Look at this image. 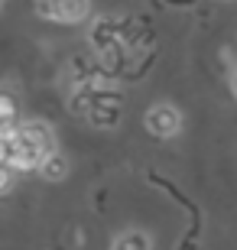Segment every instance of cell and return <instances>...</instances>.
Masks as SVG:
<instances>
[{
	"label": "cell",
	"mask_w": 237,
	"mask_h": 250,
	"mask_svg": "<svg viewBox=\"0 0 237 250\" xmlns=\"http://www.w3.org/2000/svg\"><path fill=\"white\" fill-rule=\"evenodd\" d=\"M3 163L13 169H39V163L55 153V140H52V130L39 121H29V124H20L13 133H3Z\"/></svg>",
	"instance_id": "1"
},
{
	"label": "cell",
	"mask_w": 237,
	"mask_h": 250,
	"mask_svg": "<svg viewBox=\"0 0 237 250\" xmlns=\"http://www.w3.org/2000/svg\"><path fill=\"white\" fill-rule=\"evenodd\" d=\"M43 20H55V23H82L91 10V0H39L36 3Z\"/></svg>",
	"instance_id": "2"
},
{
	"label": "cell",
	"mask_w": 237,
	"mask_h": 250,
	"mask_svg": "<svg viewBox=\"0 0 237 250\" xmlns=\"http://www.w3.org/2000/svg\"><path fill=\"white\" fill-rule=\"evenodd\" d=\"M179 124H182V117H179V111L169 107V104H156L153 111L146 114V130L159 140L175 137V133H179Z\"/></svg>",
	"instance_id": "3"
},
{
	"label": "cell",
	"mask_w": 237,
	"mask_h": 250,
	"mask_svg": "<svg viewBox=\"0 0 237 250\" xmlns=\"http://www.w3.org/2000/svg\"><path fill=\"white\" fill-rule=\"evenodd\" d=\"M124 33V29L114 23V20H98L91 29V42L104 52V49H114V42H117V36Z\"/></svg>",
	"instance_id": "4"
},
{
	"label": "cell",
	"mask_w": 237,
	"mask_h": 250,
	"mask_svg": "<svg viewBox=\"0 0 237 250\" xmlns=\"http://www.w3.org/2000/svg\"><path fill=\"white\" fill-rule=\"evenodd\" d=\"M39 172H43L46 182H62V179L68 176V159H65L62 153H49V156L39 163Z\"/></svg>",
	"instance_id": "5"
},
{
	"label": "cell",
	"mask_w": 237,
	"mask_h": 250,
	"mask_svg": "<svg viewBox=\"0 0 237 250\" xmlns=\"http://www.w3.org/2000/svg\"><path fill=\"white\" fill-rule=\"evenodd\" d=\"M114 250H153V244H150V237L143 231H124L117 234Z\"/></svg>",
	"instance_id": "6"
},
{
	"label": "cell",
	"mask_w": 237,
	"mask_h": 250,
	"mask_svg": "<svg viewBox=\"0 0 237 250\" xmlns=\"http://www.w3.org/2000/svg\"><path fill=\"white\" fill-rule=\"evenodd\" d=\"M88 121L94 127H114L120 121V111H117V104H98V107L88 111Z\"/></svg>",
	"instance_id": "7"
},
{
	"label": "cell",
	"mask_w": 237,
	"mask_h": 250,
	"mask_svg": "<svg viewBox=\"0 0 237 250\" xmlns=\"http://www.w3.org/2000/svg\"><path fill=\"white\" fill-rule=\"evenodd\" d=\"M175 250H201V247H198V244H195V237H185V241L179 244V247H175Z\"/></svg>",
	"instance_id": "8"
},
{
	"label": "cell",
	"mask_w": 237,
	"mask_h": 250,
	"mask_svg": "<svg viewBox=\"0 0 237 250\" xmlns=\"http://www.w3.org/2000/svg\"><path fill=\"white\" fill-rule=\"evenodd\" d=\"M231 88H234V94H237V68H234V78H231Z\"/></svg>",
	"instance_id": "9"
}]
</instances>
